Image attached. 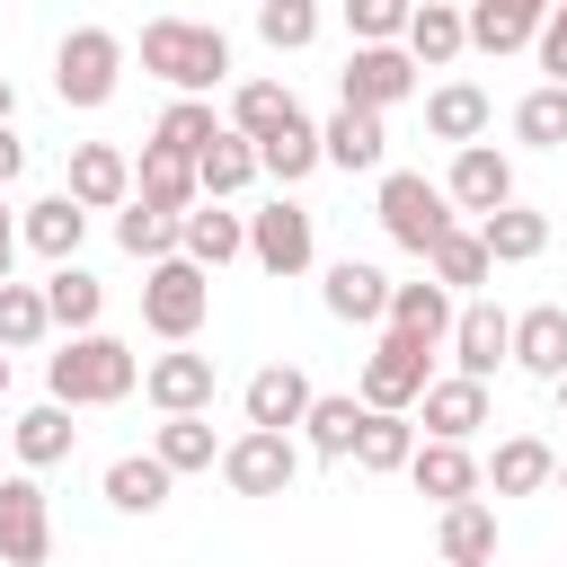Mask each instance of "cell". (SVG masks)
<instances>
[{
  "label": "cell",
  "mask_w": 567,
  "mask_h": 567,
  "mask_svg": "<svg viewBox=\"0 0 567 567\" xmlns=\"http://www.w3.org/2000/svg\"><path fill=\"white\" fill-rule=\"evenodd\" d=\"M416 416H425V434H443V443H470V434L487 425V381H470V372H443V381H425V390H416Z\"/></svg>",
  "instance_id": "e0dca14e"
},
{
  "label": "cell",
  "mask_w": 567,
  "mask_h": 567,
  "mask_svg": "<svg viewBox=\"0 0 567 567\" xmlns=\"http://www.w3.org/2000/svg\"><path fill=\"white\" fill-rule=\"evenodd\" d=\"M168 487H177V470H168L159 452H124V461H106V505H115V514H159Z\"/></svg>",
  "instance_id": "4dcf8cb0"
},
{
  "label": "cell",
  "mask_w": 567,
  "mask_h": 567,
  "mask_svg": "<svg viewBox=\"0 0 567 567\" xmlns=\"http://www.w3.org/2000/svg\"><path fill=\"white\" fill-rule=\"evenodd\" d=\"M18 168H27V142H18V133H9V124H0V186H9V177H18Z\"/></svg>",
  "instance_id": "c3c4849f"
},
{
  "label": "cell",
  "mask_w": 567,
  "mask_h": 567,
  "mask_svg": "<svg viewBox=\"0 0 567 567\" xmlns=\"http://www.w3.org/2000/svg\"><path fill=\"white\" fill-rule=\"evenodd\" d=\"M292 106H301V97H292L284 80H239V89H230V133H248V142H257V133H275Z\"/></svg>",
  "instance_id": "b9f144b4"
},
{
  "label": "cell",
  "mask_w": 567,
  "mask_h": 567,
  "mask_svg": "<svg viewBox=\"0 0 567 567\" xmlns=\"http://www.w3.org/2000/svg\"><path fill=\"white\" fill-rule=\"evenodd\" d=\"M319 159L346 168V177H354V168H381V159H390V124H381L372 106H337V115L319 124Z\"/></svg>",
  "instance_id": "ac0fdd59"
},
{
  "label": "cell",
  "mask_w": 567,
  "mask_h": 567,
  "mask_svg": "<svg viewBox=\"0 0 567 567\" xmlns=\"http://www.w3.org/2000/svg\"><path fill=\"white\" fill-rule=\"evenodd\" d=\"M549 470H558V452H549L540 434H505V443L478 461V487H496V496H540Z\"/></svg>",
  "instance_id": "7402d4cb"
},
{
  "label": "cell",
  "mask_w": 567,
  "mask_h": 567,
  "mask_svg": "<svg viewBox=\"0 0 567 567\" xmlns=\"http://www.w3.org/2000/svg\"><path fill=\"white\" fill-rule=\"evenodd\" d=\"M408 452H416V425H408V408H363V434H354V470L390 478V470H408Z\"/></svg>",
  "instance_id": "8d00e7d4"
},
{
  "label": "cell",
  "mask_w": 567,
  "mask_h": 567,
  "mask_svg": "<svg viewBox=\"0 0 567 567\" xmlns=\"http://www.w3.org/2000/svg\"><path fill=\"white\" fill-rule=\"evenodd\" d=\"M9 266H18V213L0 204V284H9Z\"/></svg>",
  "instance_id": "681fc988"
},
{
  "label": "cell",
  "mask_w": 567,
  "mask_h": 567,
  "mask_svg": "<svg viewBox=\"0 0 567 567\" xmlns=\"http://www.w3.org/2000/svg\"><path fill=\"white\" fill-rule=\"evenodd\" d=\"M549 399H558V416H567V372H558V381H549Z\"/></svg>",
  "instance_id": "816d5d0a"
},
{
  "label": "cell",
  "mask_w": 567,
  "mask_h": 567,
  "mask_svg": "<svg viewBox=\"0 0 567 567\" xmlns=\"http://www.w3.org/2000/svg\"><path fill=\"white\" fill-rule=\"evenodd\" d=\"M408 9L416 0H346V27H354V44H399Z\"/></svg>",
  "instance_id": "bcb514c9"
},
{
  "label": "cell",
  "mask_w": 567,
  "mask_h": 567,
  "mask_svg": "<svg viewBox=\"0 0 567 567\" xmlns=\"http://www.w3.org/2000/svg\"><path fill=\"white\" fill-rule=\"evenodd\" d=\"M80 239H89V204H71V195H35V204L18 213V248H35L44 266L80 257Z\"/></svg>",
  "instance_id": "d6986e66"
},
{
  "label": "cell",
  "mask_w": 567,
  "mask_h": 567,
  "mask_svg": "<svg viewBox=\"0 0 567 567\" xmlns=\"http://www.w3.org/2000/svg\"><path fill=\"white\" fill-rule=\"evenodd\" d=\"M133 195H142V204H159V213H186V204H195V159H186V151H168V142H142Z\"/></svg>",
  "instance_id": "836d02e7"
},
{
  "label": "cell",
  "mask_w": 567,
  "mask_h": 567,
  "mask_svg": "<svg viewBox=\"0 0 567 567\" xmlns=\"http://www.w3.org/2000/svg\"><path fill=\"white\" fill-rule=\"evenodd\" d=\"M443 346H452V372H470V381H496V363H514V319H505L496 301H461Z\"/></svg>",
  "instance_id": "8fae6325"
},
{
  "label": "cell",
  "mask_w": 567,
  "mask_h": 567,
  "mask_svg": "<svg viewBox=\"0 0 567 567\" xmlns=\"http://www.w3.org/2000/svg\"><path fill=\"white\" fill-rule=\"evenodd\" d=\"M514 372H532V381H558L567 372V301L514 310Z\"/></svg>",
  "instance_id": "ffe728a7"
},
{
  "label": "cell",
  "mask_w": 567,
  "mask_h": 567,
  "mask_svg": "<svg viewBox=\"0 0 567 567\" xmlns=\"http://www.w3.org/2000/svg\"><path fill=\"white\" fill-rule=\"evenodd\" d=\"M399 44H408V62H416V71H452V62L470 53L461 0H416V9H408V27H399Z\"/></svg>",
  "instance_id": "9a60e30c"
},
{
  "label": "cell",
  "mask_w": 567,
  "mask_h": 567,
  "mask_svg": "<svg viewBox=\"0 0 567 567\" xmlns=\"http://www.w3.org/2000/svg\"><path fill=\"white\" fill-rule=\"evenodd\" d=\"M151 452L186 478V470H213L221 461V443H213V416L204 408H186V416H159V434H151Z\"/></svg>",
  "instance_id": "f35d334b"
},
{
  "label": "cell",
  "mask_w": 567,
  "mask_h": 567,
  "mask_svg": "<svg viewBox=\"0 0 567 567\" xmlns=\"http://www.w3.org/2000/svg\"><path fill=\"white\" fill-rule=\"evenodd\" d=\"M142 71L168 80L177 97H213L230 80V35L204 27V18H151L142 27Z\"/></svg>",
  "instance_id": "7a4b0ae2"
},
{
  "label": "cell",
  "mask_w": 567,
  "mask_h": 567,
  "mask_svg": "<svg viewBox=\"0 0 567 567\" xmlns=\"http://www.w3.org/2000/svg\"><path fill=\"white\" fill-rule=\"evenodd\" d=\"M0 399H9V346H0Z\"/></svg>",
  "instance_id": "db71d44e"
},
{
  "label": "cell",
  "mask_w": 567,
  "mask_h": 567,
  "mask_svg": "<svg viewBox=\"0 0 567 567\" xmlns=\"http://www.w3.org/2000/svg\"><path fill=\"white\" fill-rule=\"evenodd\" d=\"M540 18H549V0H470L461 9V27H470L478 53H523L540 35Z\"/></svg>",
  "instance_id": "cb8c5ba5"
},
{
  "label": "cell",
  "mask_w": 567,
  "mask_h": 567,
  "mask_svg": "<svg viewBox=\"0 0 567 567\" xmlns=\"http://www.w3.org/2000/svg\"><path fill=\"white\" fill-rule=\"evenodd\" d=\"M381 328H408V337H425V346H443L452 337V292L425 275V284H390V310H381Z\"/></svg>",
  "instance_id": "d590c367"
},
{
  "label": "cell",
  "mask_w": 567,
  "mask_h": 567,
  "mask_svg": "<svg viewBox=\"0 0 567 567\" xmlns=\"http://www.w3.org/2000/svg\"><path fill=\"white\" fill-rule=\"evenodd\" d=\"M257 35H266L275 53L319 44V0H257Z\"/></svg>",
  "instance_id": "f6af8a7d"
},
{
  "label": "cell",
  "mask_w": 567,
  "mask_h": 567,
  "mask_svg": "<svg viewBox=\"0 0 567 567\" xmlns=\"http://www.w3.org/2000/svg\"><path fill=\"white\" fill-rule=\"evenodd\" d=\"M44 328H53L44 284H0V346H9V354H27V346H44Z\"/></svg>",
  "instance_id": "7bdbcfd3"
},
{
  "label": "cell",
  "mask_w": 567,
  "mask_h": 567,
  "mask_svg": "<svg viewBox=\"0 0 567 567\" xmlns=\"http://www.w3.org/2000/svg\"><path fill=\"white\" fill-rule=\"evenodd\" d=\"M487 567H496V558H487Z\"/></svg>",
  "instance_id": "11a10c76"
},
{
  "label": "cell",
  "mask_w": 567,
  "mask_h": 567,
  "mask_svg": "<svg viewBox=\"0 0 567 567\" xmlns=\"http://www.w3.org/2000/svg\"><path fill=\"white\" fill-rule=\"evenodd\" d=\"M248 257L275 275V284H292V275H310V257H319V221L292 204V195H275L266 213H248Z\"/></svg>",
  "instance_id": "ba28073f"
},
{
  "label": "cell",
  "mask_w": 567,
  "mask_h": 567,
  "mask_svg": "<svg viewBox=\"0 0 567 567\" xmlns=\"http://www.w3.org/2000/svg\"><path fill=\"white\" fill-rule=\"evenodd\" d=\"M443 195H452V213H496V204H514V159L496 142H461L443 168Z\"/></svg>",
  "instance_id": "7c38bea8"
},
{
  "label": "cell",
  "mask_w": 567,
  "mask_h": 567,
  "mask_svg": "<svg viewBox=\"0 0 567 567\" xmlns=\"http://www.w3.org/2000/svg\"><path fill=\"white\" fill-rule=\"evenodd\" d=\"M319 301H328L346 328H372V319L390 310V275H381V266H363V257H337V266H328V284H319Z\"/></svg>",
  "instance_id": "484cf974"
},
{
  "label": "cell",
  "mask_w": 567,
  "mask_h": 567,
  "mask_svg": "<svg viewBox=\"0 0 567 567\" xmlns=\"http://www.w3.org/2000/svg\"><path fill=\"white\" fill-rule=\"evenodd\" d=\"M133 390H142V354L124 337H106V328L62 337V354L44 363V399H62V408H115Z\"/></svg>",
  "instance_id": "6da1fadb"
},
{
  "label": "cell",
  "mask_w": 567,
  "mask_h": 567,
  "mask_svg": "<svg viewBox=\"0 0 567 567\" xmlns=\"http://www.w3.org/2000/svg\"><path fill=\"white\" fill-rule=\"evenodd\" d=\"M487 124H496V106H487L478 80H443V89H425V133H434V142L461 151V142H478Z\"/></svg>",
  "instance_id": "d4e9b609"
},
{
  "label": "cell",
  "mask_w": 567,
  "mask_h": 567,
  "mask_svg": "<svg viewBox=\"0 0 567 567\" xmlns=\"http://www.w3.org/2000/svg\"><path fill=\"white\" fill-rule=\"evenodd\" d=\"M115 89H124V35H115V27H71V35L53 44V97L89 115V106H106Z\"/></svg>",
  "instance_id": "277c9868"
},
{
  "label": "cell",
  "mask_w": 567,
  "mask_h": 567,
  "mask_svg": "<svg viewBox=\"0 0 567 567\" xmlns=\"http://www.w3.org/2000/svg\"><path fill=\"white\" fill-rule=\"evenodd\" d=\"M213 390H221V372H213V354H186V346H168V354H151V363H142V399H151L159 416H186V408H213Z\"/></svg>",
  "instance_id": "5bb4252c"
},
{
  "label": "cell",
  "mask_w": 567,
  "mask_h": 567,
  "mask_svg": "<svg viewBox=\"0 0 567 567\" xmlns=\"http://www.w3.org/2000/svg\"><path fill=\"white\" fill-rule=\"evenodd\" d=\"M478 248H487L496 266H532V257L549 248V213H532V204H496V213H478Z\"/></svg>",
  "instance_id": "83f0119b"
},
{
  "label": "cell",
  "mask_w": 567,
  "mask_h": 567,
  "mask_svg": "<svg viewBox=\"0 0 567 567\" xmlns=\"http://www.w3.org/2000/svg\"><path fill=\"white\" fill-rule=\"evenodd\" d=\"M425 275H434L443 292H478V284L496 275V257L478 248V230H461V221H452V230H443V239L425 248Z\"/></svg>",
  "instance_id": "74e56055"
},
{
  "label": "cell",
  "mask_w": 567,
  "mask_h": 567,
  "mask_svg": "<svg viewBox=\"0 0 567 567\" xmlns=\"http://www.w3.org/2000/svg\"><path fill=\"white\" fill-rule=\"evenodd\" d=\"M115 239H124V257H177V213H159V204H142V195H124L115 204Z\"/></svg>",
  "instance_id": "ab89813d"
},
{
  "label": "cell",
  "mask_w": 567,
  "mask_h": 567,
  "mask_svg": "<svg viewBox=\"0 0 567 567\" xmlns=\"http://www.w3.org/2000/svg\"><path fill=\"white\" fill-rule=\"evenodd\" d=\"M177 257H195L204 275H221L230 257H248V213H230V204L195 195V204L177 213Z\"/></svg>",
  "instance_id": "4fadbf2b"
},
{
  "label": "cell",
  "mask_w": 567,
  "mask_h": 567,
  "mask_svg": "<svg viewBox=\"0 0 567 567\" xmlns=\"http://www.w3.org/2000/svg\"><path fill=\"white\" fill-rule=\"evenodd\" d=\"M9 115H18V80L0 71V124H9Z\"/></svg>",
  "instance_id": "f907efd6"
},
{
  "label": "cell",
  "mask_w": 567,
  "mask_h": 567,
  "mask_svg": "<svg viewBox=\"0 0 567 567\" xmlns=\"http://www.w3.org/2000/svg\"><path fill=\"white\" fill-rule=\"evenodd\" d=\"M514 142H532V151H567V80L523 89V106H514Z\"/></svg>",
  "instance_id": "60d3db41"
},
{
  "label": "cell",
  "mask_w": 567,
  "mask_h": 567,
  "mask_svg": "<svg viewBox=\"0 0 567 567\" xmlns=\"http://www.w3.org/2000/svg\"><path fill=\"white\" fill-rule=\"evenodd\" d=\"M372 213H381V230L408 248V257H425L461 213H452V195L434 186V177H416V168H381V195H372Z\"/></svg>",
  "instance_id": "5b68a950"
},
{
  "label": "cell",
  "mask_w": 567,
  "mask_h": 567,
  "mask_svg": "<svg viewBox=\"0 0 567 567\" xmlns=\"http://www.w3.org/2000/svg\"><path fill=\"white\" fill-rule=\"evenodd\" d=\"M62 195L89 204V213H115V204L133 195V159H124L115 142H71V177H62Z\"/></svg>",
  "instance_id": "2e32d148"
},
{
  "label": "cell",
  "mask_w": 567,
  "mask_h": 567,
  "mask_svg": "<svg viewBox=\"0 0 567 567\" xmlns=\"http://www.w3.org/2000/svg\"><path fill=\"white\" fill-rule=\"evenodd\" d=\"M532 53H540V80H567V0H549V18H540V35H532Z\"/></svg>",
  "instance_id": "7dc6e473"
},
{
  "label": "cell",
  "mask_w": 567,
  "mask_h": 567,
  "mask_svg": "<svg viewBox=\"0 0 567 567\" xmlns=\"http://www.w3.org/2000/svg\"><path fill=\"white\" fill-rule=\"evenodd\" d=\"M221 487L230 496H284L292 478H301V443L292 434H275V425H248V434H230L221 443Z\"/></svg>",
  "instance_id": "8992f818"
},
{
  "label": "cell",
  "mask_w": 567,
  "mask_h": 567,
  "mask_svg": "<svg viewBox=\"0 0 567 567\" xmlns=\"http://www.w3.org/2000/svg\"><path fill=\"white\" fill-rule=\"evenodd\" d=\"M213 133H221V115H213V97H168V115L151 124V142H168V151H186V159H195V151L213 142Z\"/></svg>",
  "instance_id": "ee69618b"
},
{
  "label": "cell",
  "mask_w": 567,
  "mask_h": 567,
  "mask_svg": "<svg viewBox=\"0 0 567 567\" xmlns=\"http://www.w3.org/2000/svg\"><path fill=\"white\" fill-rule=\"evenodd\" d=\"M44 310H53V328H71V337H80V328H97V310H106V284H97L80 257H62V266L44 275Z\"/></svg>",
  "instance_id": "e575fe53"
},
{
  "label": "cell",
  "mask_w": 567,
  "mask_h": 567,
  "mask_svg": "<svg viewBox=\"0 0 567 567\" xmlns=\"http://www.w3.org/2000/svg\"><path fill=\"white\" fill-rule=\"evenodd\" d=\"M408 478H416V496H434V505L478 496V461H470V443H443V434H425V443L408 452Z\"/></svg>",
  "instance_id": "603a6c76"
},
{
  "label": "cell",
  "mask_w": 567,
  "mask_h": 567,
  "mask_svg": "<svg viewBox=\"0 0 567 567\" xmlns=\"http://www.w3.org/2000/svg\"><path fill=\"white\" fill-rule=\"evenodd\" d=\"M354 434H363V399H346V390H310V408H301V443H310L319 461H354Z\"/></svg>",
  "instance_id": "f1b7e54d"
},
{
  "label": "cell",
  "mask_w": 567,
  "mask_h": 567,
  "mask_svg": "<svg viewBox=\"0 0 567 567\" xmlns=\"http://www.w3.org/2000/svg\"><path fill=\"white\" fill-rule=\"evenodd\" d=\"M434 549H443V567H487V558H496V505H478V496L443 505Z\"/></svg>",
  "instance_id": "1f68e13d"
},
{
  "label": "cell",
  "mask_w": 567,
  "mask_h": 567,
  "mask_svg": "<svg viewBox=\"0 0 567 567\" xmlns=\"http://www.w3.org/2000/svg\"><path fill=\"white\" fill-rule=\"evenodd\" d=\"M399 97H416V62H408V44H354L346 71H337V106H372V115H390Z\"/></svg>",
  "instance_id": "9c48e42d"
},
{
  "label": "cell",
  "mask_w": 567,
  "mask_h": 567,
  "mask_svg": "<svg viewBox=\"0 0 567 567\" xmlns=\"http://www.w3.org/2000/svg\"><path fill=\"white\" fill-rule=\"evenodd\" d=\"M434 381V346L408 337V328H381V346L363 354V408H416V390Z\"/></svg>",
  "instance_id": "52a82bcc"
},
{
  "label": "cell",
  "mask_w": 567,
  "mask_h": 567,
  "mask_svg": "<svg viewBox=\"0 0 567 567\" xmlns=\"http://www.w3.org/2000/svg\"><path fill=\"white\" fill-rule=\"evenodd\" d=\"M310 168H319V124L292 106L275 133H257V177H275V186H301Z\"/></svg>",
  "instance_id": "4316f807"
},
{
  "label": "cell",
  "mask_w": 567,
  "mask_h": 567,
  "mask_svg": "<svg viewBox=\"0 0 567 567\" xmlns=\"http://www.w3.org/2000/svg\"><path fill=\"white\" fill-rule=\"evenodd\" d=\"M239 408H248V425L292 434V425H301V408H310V372H301V363H266V372H248Z\"/></svg>",
  "instance_id": "44dd1931"
},
{
  "label": "cell",
  "mask_w": 567,
  "mask_h": 567,
  "mask_svg": "<svg viewBox=\"0 0 567 567\" xmlns=\"http://www.w3.org/2000/svg\"><path fill=\"white\" fill-rule=\"evenodd\" d=\"M0 558H9V567H44V558H53V505H44L35 470L0 478Z\"/></svg>",
  "instance_id": "30bf717a"
},
{
  "label": "cell",
  "mask_w": 567,
  "mask_h": 567,
  "mask_svg": "<svg viewBox=\"0 0 567 567\" xmlns=\"http://www.w3.org/2000/svg\"><path fill=\"white\" fill-rule=\"evenodd\" d=\"M204 319H213V275L195 257H151L142 266V328L168 346H195Z\"/></svg>",
  "instance_id": "3957f363"
},
{
  "label": "cell",
  "mask_w": 567,
  "mask_h": 567,
  "mask_svg": "<svg viewBox=\"0 0 567 567\" xmlns=\"http://www.w3.org/2000/svg\"><path fill=\"white\" fill-rule=\"evenodd\" d=\"M549 487H558V496H567V452H558V470H549Z\"/></svg>",
  "instance_id": "f5cc1de1"
},
{
  "label": "cell",
  "mask_w": 567,
  "mask_h": 567,
  "mask_svg": "<svg viewBox=\"0 0 567 567\" xmlns=\"http://www.w3.org/2000/svg\"><path fill=\"white\" fill-rule=\"evenodd\" d=\"M0 567H9V558H0Z\"/></svg>",
  "instance_id": "9f6ffc18"
},
{
  "label": "cell",
  "mask_w": 567,
  "mask_h": 567,
  "mask_svg": "<svg viewBox=\"0 0 567 567\" xmlns=\"http://www.w3.org/2000/svg\"><path fill=\"white\" fill-rule=\"evenodd\" d=\"M9 443H18V470H53V461H71L80 425H71V408H62V399H35V408L9 425Z\"/></svg>",
  "instance_id": "f546056e"
},
{
  "label": "cell",
  "mask_w": 567,
  "mask_h": 567,
  "mask_svg": "<svg viewBox=\"0 0 567 567\" xmlns=\"http://www.w3.org/2000/svg\"><path fill=\"white\" fill-rule=\"evenodd\" d=\"M248 177H257V142L221 124V133H213V142L195 151V195H213V204H230V195H239Z\"/></svg>",
  "instance_id": "d6a6232c"
}]
</instances>
